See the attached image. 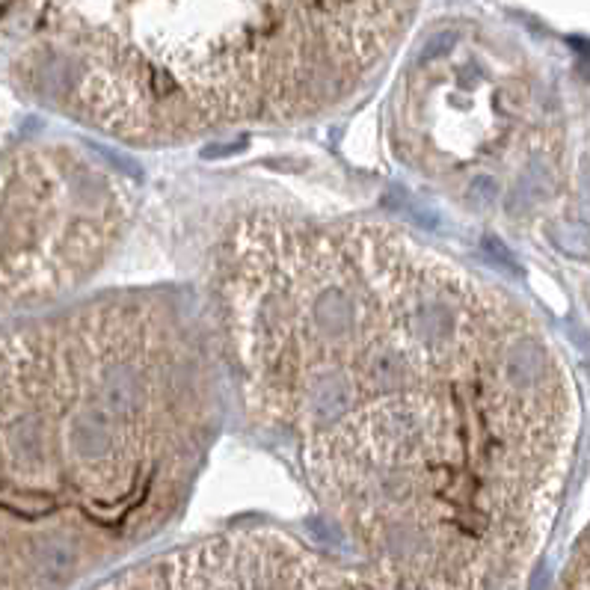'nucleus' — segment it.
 <instances>
[]
</instances>
